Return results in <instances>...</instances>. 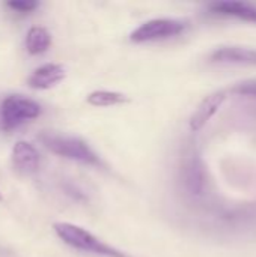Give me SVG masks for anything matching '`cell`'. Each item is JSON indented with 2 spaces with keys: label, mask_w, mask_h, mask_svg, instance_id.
<instances>
[{
  "label": "cell",
  "mask_w": 256,
  "mask_h": 257,
  "mask_svg": "<svg viewBox=\"0 0 256 257\" xmlns=\"http://www.w3.org/2000/svg\"><path fill=\"white\" fill-rule=\"evenodd\" d=\"M186 23L180 20H172V18H157L143 23L139 26L131 35L130 39L133 42H151V41H158V39H166L180 35L184 32Z\"/></svg>",
  "instance_id": "277c9868"
},
{
  "label": "cell",
  "mask_w": 256,
  "mask_h": 257,
  "mask_svg": "<svg viewBox=\"0 0 256 257\" xmlns=\"http://www.w3.org/2000/svg\"><path fill=\"white\" fill-rule=\"evenodd\" d=\"M66 77V69L59 63H45L36 68L27 78V84L32 89L44 90L56 86Z\"/></svg>",
  "instance_id": "5b68a950"
},
{
  "label": "cell",
  "mask_w": 256,
  "mask_h": 257,
  "mask_svg": "<svg viewBox=\"0 0 256 257\" xmlns=\"http://www.w3.org/2000/svg\"><path fill=\"white\" fill-rule=\"evenodd\" d=\"M213 14L235 17L244 21L256 23V6H252L244 2H216L210 6Z\"/></svg>",
  "instance_id": "9c48e42d"
},
{
  "label": "cell",
  "mask_w": 256,
  "mask_h": 257,
  "mask_svg": "<svg viewBox=\"0 0 256 257\" xmlns=\"http://www.w3.org/2000/svg\"><path fill=\"white\" fill-rule=\"evenodd\" d=\"M184 176H186V185L192 193L199 194L202 187H204V172L201 161L198 158H192L187 161L186 169H184Z\"/></svg>",
  "instance_id": "7c38bea8"
},
{
  "label": "cell",
  "mask_w": 256,
  "mask_h": 257,
  "mask_svg": "<svg viewBox=\"0 0 256 257\" xmlns=\"http://www.w3.org/2000/svg\"><path fill=\"white\" fill-rule=\"evenodd\" d=\"M41 143L53 154L88 166H103L100 157L78 137L45 131L39 136Z\"/></svg>",
  "instance_id": "6da1fadb"
},
{
  "label": "cell",
  "mask_w": 256,
  "mask_h": 257,
  "mask_svg": "<svg viewBox=\"0 0 256 257\" xmlns=\"http://www.w3.org/2000/svg\"><path fill=\"white\" fill-rule=\"evenodd\" d=\"M214 63H226V65H249L256 66V50L246 47H220L214 50L210 56Z\"/></svg>",
  "instance_id": "ba28073f"
},
{
  "label": "cell",
  "mask_w": 256,
  "mask_h": 257,
  "mask_svg": "<svg viewBox=\"0 0 256 257\" xmlns=\"http://www.w3.org/2000/svg\"><path fill=\"white\" fill-rule=\"evenodd\" d=\"M51 45V35L44 27H32L29 29L26 35V48L30 54H42L45 53Z\"/></svg>",
  "instance_id": "30bf717a"
},
{
  "label": "cell",
  "mask_w": 256,
  "mask_h": 257,
  "mask_svg": "<svg viewBox=\"0 0 256 257\" xmlns=\"http://www.w3.org/2000/svg\"><path fill=\"white\" fill-rule=\"evenodd\" d=\"M6 6L17 12H32L39 6V3L38 2H8Z\"/></svg>",
  "instance_id": "4fadbf2b"
},
{
  "label": "cell",
  "mask_w": 256,
  "mask_h": 257,
  "mask_svg": "<svg viewBox=\"0 0 256 257\" xmlns=\"http://www.w3.org/2000/svg\"><path fill=\"white\" fill-rule=\"evenodd\" d=\"M41 114V105L21 95H9L0 104V122L5 130H14L23 122L33 120Z\"/></svg>",
  "instance_id": "3957f363"
},
{
  "label": "cell",
  "mask_w": 256,
  "mask_h": 257,
  "mask_svg": "<svg viewBox=\"0 0 256 257\" xmlns=\"http://www.w3.org/2000/svg\"><path fill=\"white\" fill-rule=\"evenodd\" d=\"M88 104L94 107H110V105H118L128 102V96L119 92H110V90H95L88 95L86 98Z\"/></svg>",
  "instance_id": "8fae6325"
},
{
  "label": "cell",
  "mask_w": 256,
  "mask_h": 257,
  "mask_svg": "<svg viewBox=\"0 0 256 257\" xmlns=\"http://www.w3.org/2000/svg\"><path fill=\"white\" fill-rule=\"evenodd\" d=\"M3 202V194H2V191H0V203Z\"/></svg>",
  "instance_id": "9a60e30c"
},
{
  "label": "cell",
  "mask_w": 256,
  "mask_h": 257,
  "mask_svg": "<svg viewBox=\"0 0 256 257\" xmlns=\"http://www.w3.org/2000/svg\"><path fill=\"white\" fill-rule=\"evenodd\" d=\"M41 155L29 142H17L12 148V164L20 173H35L39 169Z\"/></svg>",
  "instance_id": "52a82bcc"
},
{
  "label": "cell",
  "mask_w": 256,
  "mask_h": 257,
  "mask_svg": "<svg viewBox=\"0 0 256 257\" xmlns=\"http://www.w3.org/2000/svg\"><path fill=\"white\" fill-rule=\"evenodd\" d=\"M56 235L69 247L81 250V251H88L97 256L104 257H130L125 254L124 251H119L110 245H107L106 242L100 241L97 236H94L91 232H88L86 229L71 224V223H54L53 226Z\"/></svg>",
  "instance_id": "7a4b0ae2"
},
{
  "label": "cell",
  "mask_w": 256,
  "mask_h": 257,
  "mask_svg": "<svg viewBox=\"0 0 256 257\" xmlns=\"http://www.w3.org/2000/svg\"><path fill=\"white\" fill-rule=\"evenodd\" d=\"M232 92L240 93V95H249V96H256V81H244L237 84Z\"/></svg>",
  "instance_id": "5bb4252c"
},
{
  "label": "cell",
  "mask_w": 256,
  "mask_h": 257,
  "mask_svg": "<svg viewBox=\"0 0 256 257\" xmlns=\"http://www.w3.org/2000/svg\"><path fill=\"white\" fill-rule=\"evenodd\" d=\"M226 99V92L219 90L211 95H208L195 110V113L190 117V130L192 131H199L202 130L207 122L217 113V110L222 107V104Z\"/></svg>",
  "instance_id": "8992f818"
}]
</instances>
